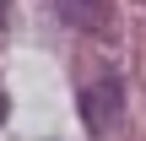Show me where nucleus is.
I'll list each match as a JSON object with an SVG mask.
<instances>
[{
    "label": "nucleus",
    "mask_w": 146,
    "mask_h": 141,
    "mask_svg": "<svg viewBox=\"0 0 146 141\" xmlns=\"http://www.w3.org/2000/svg\"><path fill=\"white\" fill-rule=\"evenodd\" d=\"M60 22L76 27V33H108L114 27V5L108 0H54Z\"/></svg>",
    "instance_id": "f03ea898"
},
{
    "label": "nucleus",
    "mask_w": 146,
    "mask_h": 141,
    "mask_svg": "<svg viewBox=\"0 0 146 141\" xmlns=\"http://www.w3.org/2000/svg\"><path fill=\"white\" fill-rule=\"evenodd\" d=\"M0 109H5V103H0Z\"/></svg>",
    "instance_id": "7ed1b4c3"
},
{
    "label": "nucleus",
    "mask_w": 146,
    "mask_h": 141,
    "mask_svg": "<svg viewBox=\"0 0 146 141\" xmlns=\"http://www.w3.org/2000/svg\"><path fill=\"white\" fill-rule=\"evenodd\" d=\"M119 114H125V82H119V71H103V76L81 92V120H87L92 136H108V130L119 125Z\"/></svg>",
    "instance_id": "f257e3e1"
}]
</instances>
